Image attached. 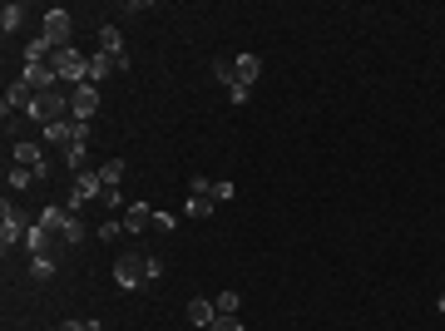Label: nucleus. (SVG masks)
Returning a JSON list of instances; mask_svg holds the SVG:
<instances>
[{
  "label": "nucleus",
  "mask_w": 445,
  "mask_h": 331,
  "mask_svg": "<svg viewBox=\"0 0 445 331\" xmlns=\"http://www.w3.org/2000/svg\"><path fill=\"white\" fill-rule=\"evenodd\" d=\"M114 282H119L124 292H139V287L149 282V252H119V262H114Z\"/></svg>",
  "instance_id": "obj_1"
},
{
  "label": "nucleus",
  "mask_w": 445,
  "mask_h": 331,
  "mask_svg": "<svg viewBox=\"0 0 445 331\" xmlns=\"http://www.w3.org/2000/svg\"><path fill=\"white\" fill-rule=\"evenodd\" d=\"M0 213H5V218H0V247H5V252L25 247V237H30V227H35L30 213H25V208H10V203H5Z\"/></svg>",
  "instance_id": "obj_2"
},
{
  "label": "nucleus",
  "mask_w": 445,
  "mask_h": 331,
  "mask_svg": "<svg viewBox=\"0 0 445 331\" xmlns=\"http://www.w3.org/2000/svg\"><path fill=\"white\" fill-rule=\"evenodd\" d=\"M55 75H60V85H90V55H80L75 45L70 50H55Z\"/></svg>",
  "instance_id": "obj_3"
},
{
  "label": "nucleus",
  "mask_w": 445,
  "mask_h": 331,
  "mask_svg": "<svg viewBox=\"0 0 445 331\" xmlns=\"http://www.w3.org/2000/svg\"><path fill=\"white\" fill-rule=\"evenodd\" d=\"M70 35H75V20H70V10H50L45 15V30H40V40L50 45V50H70Z\"/></svg>",
  "instance_id": "obj_4"
},
{
  "label": "nucleus",
  "mask_w": 445,
  "mask_h": 331,
  "mask_svg": "<svg viewBox=\"0 0 445 331\" xmlns=\"http://www.w3.org/2000/svg\"><path fill=\"white\" fill-rule=\"evenodd\" d=\"M100 198H104V178H100V173H80V178L70 183V198H65V208H70V213H80L85 203H100Z\"/></svg>",
  "instance_id": "obj_5"
},
{
  "label": "nucleus",
  "mask_w": 445,
  "mask_h": 331,
  "mask_svg": "<svg viewBox=\"0 0 445 331\" xmlns=\"http://www.w3.org/2000/svg\"><path fill=\"white\" fill-rule=\"evenodd\" d=\"M100 114V85H75L70 89V119L75 124H90Z\"/></svg>",
  "instance_id": "obj_6"
},
{
  "label": "nucleus",
  "mask_w": 445,
  "mask_h": 331,
  "mask_svg": "<svg viewBox=\"0 0 445 331\" xmlns=\"http://www.w3.org/2000/svg\"><path fill=\"white\" fill-rule=\"evenodd\" d=\"M15 163L30 168V173H50V163H45V139H30V134H25V139L15 143Z\"/></svg>",
  "instance_id": "obj_7"
},
{
  "label": "nucleus",
  "mask_w": 445,
  "mask_h": 331,
  "mask_svg": "<svg viewBox=\"0 0 445 331\" xmlns=\"http://www.w3.org/2000/svg\"><path fill=\"white\" fill-rule=\"evenodd\" d=\"M232 75H237V85H257V75H262V55H232Z\"/></svg>",
  "instance_id": "obj_8"
},
{
  "label": "nucleus",
  "mask_w": 445,
  "mask_h": 331,
  "mask_svg": "<svg viewBox=\"0 0 445 331\" xmlns=\"http://www.w3.org/2000/svg\"><path fill=\"white\" fill-rule=\"evenodd\" d=\"M100 55H109V60H129V55H124V35H119V25H100Z\"/></svg>",
  "instance_id": "obj_9"
},
{
  "label": "nucleus",
  "mask_w": 445,
  "mask_h": 331,
  "mask_svg": "<svg viewBox=\"0 0 445 331\" xmlns=\"http://www.w3.org/2000/svg\"><path fill=\"white\" fill-rule=\"evenodd\" d=\"M70 218H75V213H70V208H40V227H45V232H50V237H60V232H65V227H70Z\"/></svg>",
  "instance_id": "obj_10"
},
{
  "label": "nucleus",
  "mask_w": 445,
  "mask_h": 331,
  "mask_svg": "<svg viewBox=\"0 0 445 331\" xmlns=\"http://www.w3.org/2000/svg\"><path fill=\"white\" fill-rule=\"evenodd\" d=\"M213 317H218V307H213V297H193V302H188V322H193V327H213Z\"/></svg>",
  "instance_id": "obj_11"
},
{
  "label": "nucleus",
  "mask_w": 445,
  "mask_h": 331,
  "mask_svg": "<svg viewBox=\"0 0 445 331\" xmlns=\"http://www.w3.org/2000/svg\"><path fill=\"white\" fill-rule=\"evenodd\" d=\"M124 227H129V232L154 227V208H149V203H129V208H124Z\"/></svg>",
  "instance_id": "obj_12"
},
{
  "label": "nucleus",
  "mask_w": 445,
  "mask_h": 331,
  "mask_svg": "<svg viewBox=\"0 0 445 331\" xmlns=\"http://www.w3.org/2000/svg\"><path fill=\"white\" fill-rule=\"evenodd\" d=\"M85 153H90V139H75L60 158H65V168H75V173H80V168H85Z\"/></svg>",
  "instance_id": "obj_13"
},
{
  "label": "nucleus",
  "mask_w": 445,
  "mask_h": 331,
  "mask_svg": "<svg viewBox=\"0 0 445 331\" xmlns=\"http://www.w3.org/2000/svg\"><path fill=\"white\" fill-rule=\"evenodd\" d=\"M25 252H35V257H50V232H45L40 222L30 227V237H25Z\"/></svg>",
  "instance_id": "obj_14"
},
{
  "label": "nucleus",
  "mask_w": 445,
  "mask_h": 331,
  "mask_svg": "<svg viewBox=\"0 0 445 331\" xmlns=\"http://www.w3.org/2000/svg\"><path fill=\"white\" fill-rule=\"evenodd\" d=\"M129 168H124V158H109L104 168H100V178H104V188H119V178H124Z\"/></svg>",
  "instance_id": "obj_15"
},
{
  "label": "nucleus",
  "mask_w": 445,
  "mask_h": 331,
  "mask_svg": "<svg viewBox=\"0 0 445 331\" xmlns=\"http://www.w3.org/2000/svg\"><path fill=\"white\" fill-rule=\"evenodd\" d=\"M20 20H25V5H5V10H0V30H5V35L20 30Z\"/></svg>",
  "instance_id": "obj_16"
},
{
  "label": "nucleus",
  "mask_w": 445,
  "mask_h": 331,
  "mask_svg": "<svg viewBox=\"0 0 445 331\" xmlns=\"http://www.w3.org/2000/svg\"><path fill=\"white\" fill-rule=\"evenodd\" d=\"M213 208H218L213 198H198V193H188V208H183V213H188V218H208Z\"/></svg>",
  "instance_id": "obj_17"
},
{
  "label": "nucleus",
  "mask_w": 445,
  "mask_h": 331,
  "mask_svg": "<svg viewBox=\"0 0 445 331\" xmlns=\"http://www.w3.org/2000/svg\"><path fill=\"white\" fill-rule=\"evenodd\" d=\"M75 242H85V222H80V213L70 218V227L60 232V247H75Z\"/></svg>",
  "instance_id": "obj_18"
},
{
  "label": "nucleus",
  "mask_w": 445,
  "mask_h": 331,
  "mask_svg": "<svg viewBox=\"0 0 445 331\" xmlns=\"http://www.w3.org/2000/svg\"><path fill=\"white\" fill-rule=\"evenodd\" d=\"M213 80H218L222 89H232V85H237V75H232V60H213Z\"/></svg>",
  "instance_id": "obj_19"
},
{
  "label": "nucleus",
  "mask_w": 445,
  "mask_h": 331,
  "mask_svg": "<svg viewBox=\"0 0 445 331\" xmlns=\"http://www.w3.org/2000/svg\"><path fill=\"white\" fill-rule=\"evenodd\" d=\"M35 178H40V173H30V168H20V163H15V168L5 173V183H10V188H30Z\"/></svg>",
  "instance_id": "obj_20"
},
{
  "label": "nucleus",
  "mask_w": 445,
  "mask_h": 331,
  "mask_svg": "<svg viewBox=\"0 0 445 331\" xmlns=\"http://www.w3.org/2000/svg\"><path fill=\"white\" fill-rule=\"evenodd\" d=\"M30 277H35V282L55 277V257H30Z\"/></svg>",
  "instance_id": "obj_21"
},
{
  "label": "nucleus",
  "mask_w": 445,
  "mask_h": 331,
  "mask_svg": "<svg viewBox=\"0 0 445 331\" xmlns=\"http://www.w3.org/2000/svg\"><path fill=\"white\" fill-rule=\"evenodd\" d=\"M119 232H124V218H104L100 222V242H119Z\"/></svg>",
  "instance_id": "obj_22"
},
{
  "label": "nucleus",
  "mask_w": 445,
  "mask_h": 331,
  "mask_svg": "<svg viewBox=\"0 0 445 331\" xmlns=\"http://www.w3.org/2000/svg\"><path fill=\"white\" fill-rule=\"evenodd\" d=\"M213 307H218V317H232V312H237V292H218Z\"/></svg>",
  "instance_id": "obj_23"
},
{
  "label": "nucleus",
  "mask_w": 445,
  "mask_h": 331,
  "mask_svg": "<svg viewBox=\"0 0 445 331\" xmlns=\"http://www.w3.org/2000/svg\"><path fill=\"white\" fill-rule=\"evenodd\" d=\"M25 60H55V50H50V45H45V40H35V45H30V50H25Z\"/></svg>",
  "instance_id": "obj_24"
},
{
  "label": "nucleus",
  "mask_w": 445,
  "mask_h": 331,
  "mask_svg": "<svg viewBox=\"0 0 445 331\" xmlns=\"http://www.w3.org/2000/svg\"><path fill=\"white\" fill-rule=\"evenodd\" d=\"M208 331H242V322H237V312H232V317H213Z\"/></svg>",
  "instance_id": "obj_25"
},
{
  "label": "nucleus",
  "mask_w": 445,
  "mask_h": 331,
  "mask_svg": "<svg viewBox=\"0 0 445 331\" xmlns=\"http://www.w3.org/2000/svg\"><path fill=\"white\" fill-rule=\"evenodd\" d=\"M188 193H198V198H213V183H208V178H203V173H198V178H193V183H188Z\"/></svg>",
  "instance_id": "obj_26"
},
{
  "label": "nucleus",
  "mask_w": 445,
  "mask_h": 331,
  "mask_svg": "<svg viewBox=\"0 0 445 331\" xmlns=\"http://www.w3.org/2000/svg\"><path fill=\"white\" fill-rule=\"evenodd\" d=\"M227 198H232V183L218 178V183H213V203H227Z\"/></svg>",
  "instance_id": "obj_27"
},
{
  "label": "nucleus",
  "mask_w": 445,
  "mask_h": 331,
  "mask_svg": "<svg viewBox=\"0 0 445 331\" xmlns=\"http://www.w3.org/2000/svg\"><path fill=\"white\" fill-rule=\"evenodd\" d=\"M173 222H178L173 213H154V227H159V232H173Z\"/></svg>",
  "instance_id": "obj_28"
},
{
  "label": "nucleus",
  "mask_w": 445,
  "mask_h": 331,
  "mask_svg": "<svg viewBox=\"0 0 445 331\" xmlns=\"http://www.w3.org/2000/svg\"><path fill=\"white\" fill-rule=\"evenodd\" d=\"M247 94H252L247 85H232V89H227V99H232V104H247Z\"/></svg>",
  "instance_id": "obj_29"
},
{
  "label": "nucleus",
  "mask_w": 445,
  "mask_h": 331,
  "mask_svg": "<svg viewBox=\"0 0 445 331\" xmlns=\"http://www.w3.org/2000/svg\"><path fill=\"white\" fill-rule=\"evenodd\" d=\"M60 331H104V327H100V322H65Z\"/></svg>",
  "instance_id": "obj_30"
},
{
  "label": "nucleus",
  "mask_w": 445,
  "mask_h": 331,
  "mask_svg": "<svg viewBox=\"0 0 445 331\" xmlns=\"http://www.w3.org/2000/svg\"><path fill=\"white\" fill-rule=\"evenodd\" d=\"M104 208H124V198H119V188H104V198H100Z\"/></svg>",
  "instance_id": "obj_31"
},
{
  "label": "nucleus",
  "mask_w": 445,
  "mask_h": 331,
  "mask_svg": "<svg viewBox=\"0 0 445 331\" xmlns=\"http://www.w3.org/2000/svg\"><path fill=\"white\" fill-rule=\"evenodd\" d=\"M436 307H441V312H445V292H441V302H436Z\"/></svg>",
  "instance_id": "obj_32"
}]
</instances>
